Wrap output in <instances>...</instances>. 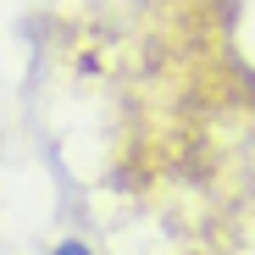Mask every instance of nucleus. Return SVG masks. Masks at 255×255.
Segmentation results:
<instances>
[{
    "mask_svg": "<svg viewBox=\"0 0 255 255\" xmlns=\"http://www.w3.org/2000/svg\"><path fill=\"white\" fill-rule=\"evenodd\" d=\"M50 255H95V250H89V244H78V239H67V244H56Z\"/></svg>",
    "mask_w": 255,
    "mask_h": 255,
    "instance_id": "obj_1",
    "label": "nucleus"
}]
</instances>
